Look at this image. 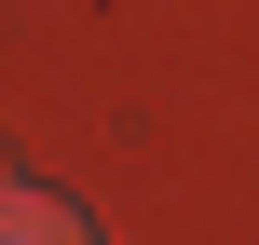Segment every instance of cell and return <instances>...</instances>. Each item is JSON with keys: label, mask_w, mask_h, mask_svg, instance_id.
I'll list each match as a JSON object with an SVG mask.
<instances>
[{"label": "cell", "mask_w": 259, "mask_h": 245, "mask_svg": "<svg viewBox=\"0 0 259 245\" xmlns=\"http://www.w3.org/2000/svg\"><path fill=\"white\" fill-rule=\"evenodd\" d=\"M0 245H82V218H68L55 191H14V177H0Z\"/></svg>", "instance_id": "1"}]
</instances>
